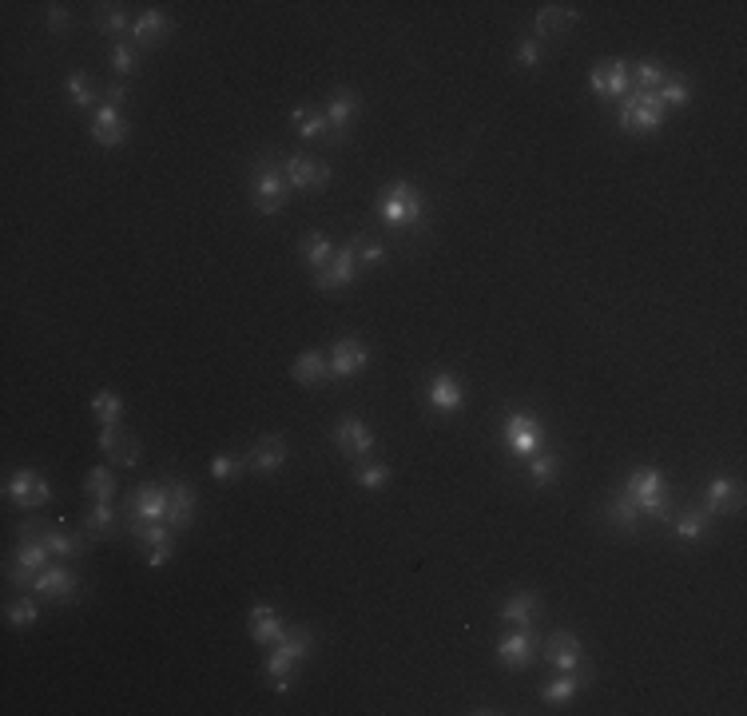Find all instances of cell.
I'll use <instances>...</instances> for the list:
<instances>
[{"mask_svg": "<svg viewBox=\"0 0 747 716\" xmlns=\"http://www.w3.org/2000/svg\"><path fill=\"white\" fill-rule=\"evenodd\" d=\"M128 120H124V112L120 108H108V104H100L96 112H92V140L100 144V148H120V144H128Z\"/></svg>", "mask_w": 747, "mask_h": 716, "instance_id": "cell-20", "label": "cell"}, {"mask_svg": "<svg viewBox=\"0 0 747 716\" xmlns=\"http://www.w3.org/2000/svg\"><path fill=\"white\" fill-rule=\"evenodd\" d=\"M541 617V597L537 593H517L501 605V621L505 625H533Z\"/></svg>", "mask_w": 747, "mask_h": 716, "instance_id": "cell-35", "label": "cell"}, {"mask_svg": "<svg viewBox=\"0 0 747 716\" xmlns=\"http://www.w3.org/2000/svg\"><path fill=\"white\" fill-rule=\"evenodd\" d=\"M100 450L120 462V466H136L140 462V438L124 426V422H112V426H100Z\"/></svg>", "mask_w": 747, "mask_h": 716, "instance_id": "cell-18", "label": "cell"}, {"mask_svg": "<svg viewBox=\"0 0 747 716\" xmlns=\"http://www.w3.org/2000/svg\"><path fill=\"white\" fill-rule=\"evenodd\" d=\"M624 490H628V498L636 502V510L644 514V522H672L676 502H672L668 482H664V474H660V470H652V466L632 470V474H628V482H624Z\"/></svg>", "mask_w": 747, "mask_h": 716, "instance_id": "cell-3", "label": "cell"}, {"mask_svg": "<svg viewBox=\"0 0 747 716\" xmlns=\"http://www.w3.org/2000/svg\"><path fill=\"white\" fill-rule=\"evenodd\" d=\"M501 434H505V446L513 450V458H521V462H529L533 454L545 450V426L529 410H509Z\"/></svg>", "mask_w": 747, "mask_h": 716, "instance_id": "cell-6", "label": "cell"}, {"mask_svg": "<svg viewBox=\"0 0 747 716\" xmlns=\"http://www.w3.org/2000/svg\"><path fill=\"white\" fill-rule=\"evenodd\" d=\"M541 653H545V661H549L553 669H561V673H581V669H585V645H581V637L569 633V629H557L553 637H545V641H541Z\"/></svg>", "mask_w": 747, "mask_h": 716, "instance_id": "cell-14", "label": "cell"}, {"mask_svg": "<svg viewBox=\"0 0 747 716\" xmlns=\"http://www.w3.org/2000/svg\"><path fill=\"white\" fill-rule=\"evenodd\" d=\"M656 96H660V104L672 112V108H684V104L692 100V84H688V80H680V76H668V80L656 88Z\"/></svg>", "mask_w": 747, "mask_h": 716, "instance_id": "cell-46", "label": "cell"}, {"mask_svg": "<svg viewBox=\"0 0 747 716\" xmlns=\"http://www.w3.org/2000/svg\"><path fill=\"white\" fill-rule=\"evenodd\" d=\"M358 108H362V100H358L354 88H334V92H330V100H326V120H330V144H334V148L350 140V128H354V120H358Z\"/></svg>", "mask_w": 747, "mask_h": 716, "instance_id": "cell-13", "label": "cell"}, {"mask_svg": "<svg viewBox=\"0 0 747 716\" xmlns=\"http://www.w3.org/2000/svg\"><path fill=\"white\" fill-rule=\"evenodd\" d=\"M104 104H108V108H124V104H128V84H124V80L104 84Z\"/></svg>", "mask_w": 747, "mask_h": 716, "instance_id": "cell-51", "label": "cell"}, {"mask_svg": "<svg viewBox=\"0 0 747 716\" xmlns=\"http://www.w3.org/2000/svg\"><path fill=\"white\" fill-rule=\"evenodd\" d=\"M354 482H358L366 494H378V490L390 486V466H382V462H362L358 474H354Z\"/></svg>", "mask_w": 747, "mask_h": 716, "instance_id": "cell-47", "label": "cell"}, {"mask_svg": "<svg viewBox=\"0 0 747 716\" xmlns=\"http://www.w3.org/2000/svg\"><path fill=\"white\" fill-rule=\"evenodd\" d=\"M581 685H585V669H581V673H561L557 681H549V685L541 689V701H545V705H569V701L577 697Z\"/></svg>", "mask_w": 747, "mask_h": 716, "instance_id": "cell-38", "label": "cell"}, {"mask_svg": "<svg viewBox=\"0 0 747 716\" xmlns=\"http://www.w3.org/2000/svg\"><path fill=\"white\" fill-rule=\"evenodd\" d=\"M628 68H632V88H640V92H656V88L672 76V72H668L660 60H652V56H648V60H636V64H628Z\"/></svg>", "mask_w": 747, "mask_h": 716, "instance_id": "cell-39", "label": "cell"}, {"mask_svg": "<svg viewBox=\"0 0 747 716\" xmlns=\"http://www.w3.org/2000/svg\"><path fill=\"white\" fill-rule=\"evenodd\" d=\"M291 378L299 386H322L330 378V358L322 355V351H302L295 358V366H291Z\"/></svg>", "mask_w": 747, "mask_h": 716, "instance_id": "cell-30", "label": "cell"}, {"mask_svg": "<svg viewBox=\"0 0 747 716\" xmlns=\"http://www.w3.org/2000/svg\"><path fill=\"white\" fill-rule=\"evenodd\" d=\"M291 116H295V128H299L302 140H310V144H330V120H326V112H310L306 104H299Z\"/></svg>", "mask_w": 747, "mask_h": 716, "instance_id": "cell-36", "label": "cell"}, {"mask_svg": "<svg viewBox=\"0 0 747 716\" xmlns=\"http://www.w3.org/2000/svg\"><path fill=\"white\" fill-rule=\"evenodd\" d=\"M68 24H72L68 4H48V28L52 32H68Z\"/></svg>", "mask_w": 747, "mask_h": 716, "instance_id": "cell-50", "label": "cell"}, {"mask_svg": "<svg viewBox=\"0 0 747 716\" xmlns=\"http://www.w3.org/2000/svg\"><path fill=\"white\" fill-rule=\"evenodd\" d=\"M4 621H8L12 629H32V625L40 621V605H36V593H32V597H16V601H8V609H4Z\"/></svg>", "mask_w": 747, "mask_h": 716, "instance_id": "cell-41", "label": "cell"}, {"mask_svg": "<svg viewBox=\"0 0 747 716\" xmlns=\"http://www.w3.org/2000/svg\"><path fill=\"white\" fill-rule=\"evenodd\" d=\"M68 100H72L80 112H88V108L96 112V108L104 104V88H96V80H92L88 72L76 68V72H68Z\"/></svg>", "mask_w": 747, "mask_h": 716, "instance_id": "cell-32", "label": "cell"}, {"mask_svg": "<svg viewBox=\"0 0 747 716\" xmlns=\"http://www.w3.org/2000/svg\"><path fill=\"white\" fill-rule=\"evenodd\" d=\"M350 247H354V255H358V263H362V267H382V263H386V255H390L382 239H370V235H362V231L350 239Z\"/></svg>", "mask_w": 747, "mask_h": 716, "instance_id": "cell-42", "label": "cell"}, {"mask_svg": "<svg viewBox=\"0 0 747 716\" xmlns=\"http://www.w3.org/2000/svg\"><path fill=\"white\" fill-rule=\"evenodd\" d=\"M712 522H716V518H712L704 506H696V510L688 506V510H676V514H672V530H676V537H684V541H700V537L712 530Z\"/></svg>", "mask_w": 747, "mask_h": 716, "instance_id": "cell-33", "label": "cell"}, {"mask_svg": "<svg viewBox=\"0 0 747 716\" xmlns=\"http://www.w3.org/2000/svg\"><path fill=\"white\" fill-rule=\"evenodd\" d=\"M358 267H362V263H358V255H354V247L346 243V247H338V251H334V259L326 263V271H318V275H314V287H318V291H334V287H350V283L358 279Z\"/></svg>", "mask_w": 747, "mask_h": 716, "instance_id": "cell-21", "label": "cell"}, {"mask_svg": "<svg viewBox=\"0 0 747 716\" xmlns=\"http://www.w3.org/2000/svg\"><path fill=\"white\" fill-rule=\"evenodd\" d=\"M378 215L390 231H426V199L410 179H394L378 191Z\"/></svg>", "mask_w": 747, "mask_h": 716, "instance_id": "cell-1", "label": "cell"}, {"mask_svg": "<svg viewBox=\"0 0 747 716\" xmlns=\"http://www.w3.org/2000/svg\"><path fill=\"white\" fill-rule=\"evenodd\" d=\"M287 195H291V183L283 176L279 160L275 156H259V164L251 168V199H255V211L259 215H279L287 207Z\"/></svg>", "mask_w": 747, "mask_h": 716, "instance_id": "cell-4", "label": "cell"}, {"mask_svg": "<svg viewBox=\"0 0 747 716\" xmlns=\"http://www.w3.org/2000/svg\"><path fill=\"white\" fill-rule=\"evenodd\" d=\"M108 60H112L116 80H124V76H132V72L140 68V48H136V44H128V40H120V44H112Z\"/></svg>", "mask_w": 747, "mask_h": 716, "instance_id": "cell-44", "label": "cell"}, {"mask_svg": "<svg viewBox=\"0 0 747 716\" xmlns=\"http://www.w3.org/2000/svg\"><path fill=\"white\" fill-rule=\"evenodd\" d=\"M28 593H36V597H44V601L68 605V601H76V593H80V573H76L68 561H56V565H48V569H40V573L32 577V589H28Z\"/></svg>", "mask_w": 747, "mask_h": 716, "instance_id": "cell-9", "label": "cell"}, {"mask_svg": "<svg viewBox=\"0 0 747 716\" xmlns=\"http://www.w3.org/2000/svg\"><path fill=\"white\" fill-rule=\"evenodd\" d=\"M120 514H124V530L128 534L136 526H148V522H167V486H159V482L136 486V494L120 506Z\"/></svg>", "mask_w": 747, "mask_h": 716, "instance_id": "cell-7", "label": "cell"}, {"mask_svg": "<svg viewBox=\"0 0 747 716\" xmlns=\"http://www.w3.org/2000/svg\"><path fill=\"white\" fill-rule=\"evenodd\" d=\"M239 470H243V462H239L235 454H215V458H211V478H215V482H235Z\"/></svg>", "mask_w": 747, "mask_h": 716, "instance_id": "cell-48", "label": "cell"}, {"mask_svg": "<svg viewBox=\"0 0 747 716\" xmlns=\"http://www.w3.org/2000/svg\"><path fill=\"white\" fill-rule=\"evenodd\" d=\"M604 522L616 530V534H640L644 530V514L636 510V502L628 498V490L620 486L612 498H608V506H604Z\"/></svg>", "mask_w": 747, "mask_h": 716, "instance_id": "cell-24", "label": "cell"}, {"mask_svg": "<svg viewBox=\"0 0 747 716\" xmlns=\"http://www.w3.org/2000/svg\"><path fill=\"white\" fill-rule=\"evenodd\" d=\"M92 414H96L100 426H112V422L124 418V398H120L116 390H100V394L92 398Z\"/></svg>", "mask_w": 747, "mask_h": 716, "instance_id": "cell-43", "label": "cell"}, {"mask_svg": "<svg viewBox=\"0 0 747 716\" xmlns=\"http://www.w3.org/2000/svg\"><path fill=\"white\" fill-rule=\"evenodd\" d=\"M517 64L521 68H537L541 64V40H521V48H517Z\"/></svg>", "mask_w": 747, "mask_h": 716, "instance_id": "cell-49", "label": "cell"}, {"mask_svg": "<svg viewBox=\"0 0 747 716\" xmlns=\"http://www.w3.org/2000/svg\"><path fill=\"white\" fill-rule=\"evenodd\" d=\"M247 633H251V641H255V645H275V641L287 633L283 613H279L275 605H267V601L251 605V613H247Z\"/></svg>", "mask_w": 747, "mask_h": 716, "instance_id": "cell-23", "label": "cell"}, {"mask_svg": "<svg viewBox=\"0 0 747 716\" xmlns=\"http://www.w3.org/2000/svg\"><path fill=\"white\" fill-rule=\"evenodd\" d=\"M195 506H199L195 486H191L187 478H167V526H171L175 534L191 530V522H195Z\"/></svg>", "mask_w": 747, "mask_h": 716, "instance_id": "cell-16", "label": "cell"}, {"mask_svg": "<svg viewBox=\"0 0 747 716\" xmlns=\"http://www.w3.org/2000/svg\"><path fill=\"white\" fill-rule=\"evenodd\" d=\"M577 8L573 4H545L541 12H537V20H533V32L537 36H553V32H565V28H573L577 24Z\"/></svg>", "mask_w": 747, "mask_h": 716, "instance_id": "cell-31", "label": "cell"}, {"mask_svg": "<svg viewBox=\"0 0 747 716\" xmlns=\"http://www.w3.org/2000/svg\"><path fill=\"white\" fill-rule=\"evenodd\" d=\"M283 462H287V438H279V434L259 438L247 454V466L255 474H275V470H283Z\"/></svg>", "mask_w": 747, "mask_h": 716, "instance_id": "cell-26", "label": "cell"}, {"mask_svg": "<svg viewBox=\"0 0 747 716\" xmlns=\"http://www.w3.org/2000/svg\"><path fill=\"white\" fill-rule=\"evenodd\" d=\"M92 20H96V28H100L104 36H124V32L132 28L124 4H96V8H92Z\"/></svg>", "mask_w": 747, "mask_h": 716, "instance_id": "cell-40", "label": "cell"}, {"mask_svg": "<svg viewBox=\"0 0 747 716\" xmlns=\"http://www.w3.org/2000/svg\"><path fill=\"white\" fill-rule=\"evenodd\" d=\"M326 358H330V378H350L370 366V351L362 339H338Z\"/></svg>", "mask_w": 747, "mask_h": 716, "instance_id": "cell-22", "label": "cell"}, {"mask_svg": "<svg viewBox=\"0 0 747 716\" xmlns=\"http://www.w3.org/2000/svg\"><path fill=\"white\" fill-rule=\"evenodd\" d=\"M279 168H283V176H287V183H291L295 191H310V187L322 191V187L330 183V164H326V160H310V156H302V152L283 156Z\"/></svg>", "mask_w": 747, "mask_h": 716, "instance_id": "cell-15", "label": "cell"}, {"mask_svg": "<svg viewBox=\"0 0 747 716\" xmlns=\"http://www.w3.org/2000/svg\"><path fill=\"white\" fill-rule=\"evenodd\" d=\"M124 526V514H116L112 502H88L84 518H80V530L88 537H112Z\"/></svg>", "mask_w": 747, "mask_h": 716, "instance_id": "cell-29", "label": "cell"}, {"mask_svg": "<svg viewBox=\"0 0 747 716\" xmlns=\"http://www.w3.org/2000/svg\"><path fill=\"white\" fill-rule=\"evenodd\" d=\"M525 470H529V482L545 490V486H549V482L557 478V470H561V462H557V454H545V450H541V454H533V458L525 462Z\"/></svg>", "mask_w": 747, "mask_h": 716, "instance_id": "cell-45", "label": "cell"}, {"mask_svg": "<svg viewBox=\"0 0 747 716\" xmlns=\"http://www.w3.org/2000/svg\"><path fill=\"white\" fill-rule=\"evenodd\" d=\"M4 494H8V502H16L20 510H44V506L52 502V486H48V478L36 474V470H16V474H8Z\"/></svg>", "mask_w": 747, "mask_h": 716, "instance_id": "cell-11", "label": "cell"}, {"mask_svg": "<svg viewBox=\"0 0 747 716\" xmlns=\"http://www.w3.org/2000/svg\"><path fill=\"white\" fill-rule=\"evenodd\" d=\"M334 251H338V247H334V243H330V239H326L322 231H310V235H302V243H299L302 263H306V267H310L314 275H318V271H326V263L334 259Z\"/></svg>", "mask_w": 747, "mask_h": 716, "instance_id": "cell-34", "label": "cell"}, {"mask_svg": "<svg viewBox=\"0 0 747 716\" xmlns=\"http://www.w3.org/2000/svg\"><path fill=\"white\" fill-rule=\"evenodd\" d=\"M426 398H430V406L434 410H442V414H453V410H461V402H465V394H461V382L449 374V370H438V374H430V382H426Z\"/></svg>", "mask_w": 747, "mask_h": 716, "instance_id": "cell-27", "label": "cell"}, {"mask_svg": "<svg viewBox=\"0 0 747 716\" xmlns=\"http://www.w3.org/2000/svg\"><path fill=\"white\" fill-rule=\"evenodd\" d=\"M620 108H616V124L624 128V132H656L664 120H668V108L660 104V96L656 92H640V88H628L620 100H616Z\"/></svg>", "mask_w": 747, "mask_h": 716, "instance_id": "cell-5", "label": "cell"}, {"mask_svg": "<svg viewBox=\"0 0 747 716\" xmlns=\"http://www.w3.org/2000/svg\"><path fill=\"white\" fill-rule=\"evenodd\" d=\"M167 561H171V545H155V549H148L151 569H159V565H167Z\"/></svg>", "mask_w": 747, "mask_h": 716, "instance_id": "cell-52", "label": "cell"}, {"mask_svg": "<svg viewBox=\"0 0 747 716\" xmlns=\"http://www.w3.org/2000/svg\"><path fill=\"white\" fill-rule=\"evenodd\" d=\"M740 506H744V486H740L736 478L716 474V478L704 486V510H708L712 518H720V514H736Z\"/></svg>", "mask_w": 747, "mask_h": 716, "instance_id": "cell-19", "label": "cell"}, {"mask_svg": "<svg viewBox=\"0 0 747 716\" xmlns=\"http://www.w3.org/2000/svg\"><path fill=\"white\" fill-rule=\"evenodd\" d=\"M48 565H52V549H48L40 537H20L16 557L8 561L4 577H8V585H16V589H32V577H36L40 569H48Z\"/></svg>", "mask_w": 747, "mask_h": 716, "instance_id": "cell-8", "label": "cell"}, {"mask_svg": "<svg viewBox=\"0 0 747 716\" xmlns=\"http://www.w3.org/2000/svg\"><path fill=\"white\" fill-rule=\"evenodd\" d=\"M541 633L533 629V625H513V633H505L501 641H497V661L505 665V669H525L537 653H541Z\"/></svg>", "mask_w": 747, "mask_h": 716, "instance_id": "cell-12", "label": "cell"}, {"mask_svg": "<svg viewBox=\"0 0 747 716\" xmlns=\"http://www.w3.org/2000/svg\"><path fill=\"white\" fill-rule=\"evenodd\" d=\"M171 36V16L163 8H148L132 20V44L136 48H159Z\"/></svg>", "mask_w": 747, "mask_h": 716, "instance_id": "cell-25", "label": "cell"}, {"mask_svg": "<svg viewBox=\"0 0 747 716\" xmlns=\"http://www.w3.org/2000/svg\"><path fill=\"white\" fill-rule=\"evenodd\" d=\"M314 653V633L306 625H295L287 629L279 641H275V653L267 657V677H271V689L275 693H287L295 685V673L299 665Z\"/></svg>", "mask_w": 747, "mask_h": 716, "instance_id": "cell-2", "label": "cell"}, {"mask_svg": "<svg viewBox=\"0 0 747 716\" xmlns=\"http://www.w3.org/2000/svg\"><path fill=\"white\" fill-rule=\"evenodd\" d=\"M44 545L52 549L56 561H80V557L88 553V534H84V530L72 534L68 526H48V530H44Z\"/></svg>", "mask_w": 747, "mask_h": 716, "instance_id": "cell-28", "label": "cell"}, {"mask_svg": "<svg viewBox=\"0 0 747 716\" xmlns=\"http://www.w3.org/2000/svg\"><path fill=\"white\" fill-rule=\"evenodd\" d=\"M330 438H334L338 454H342V458H350V462H366V458H370V450H374V430H370V426H366L358 414H342V418L334 422Z\"/></svg>", "mask_w": 747, "mask_h": 716, "instance_id": "cell-10", "label": "cell"}, {"mask_svg": "<svg viewBox=\"0 0 747 716\" xmlns=\"http://www.w3.org/2000/svg\"><path fill=\"white\" fill-rule=\"evenodd\" d=\"M84 498L88 502H116V474L108 466H96L84 474Z\"/></svg>", "mask_w": 747, "mask_h": 716, "instance_id": "cell-37", "label": "cell"}, {"mask_svg": "<svg viewBox=\"0 0 747 716\" xmlns=\"http://www.w3.org/2000/svg\"><path fill=\"white\" fill-rule=\"evenodd\" d=\"M589 88H593L597 96L620 100V96L632 88V68H628V60H600V64H593Z\"/></svg>", "mask_w": 747, "mask_h": 716, "instance_id": "cell-17", "label": "cell"}]
</instances>
